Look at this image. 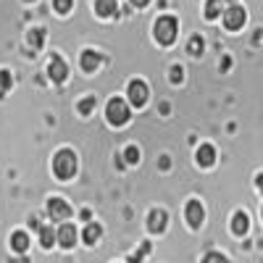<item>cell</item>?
<instances>
[{
    "label": "cell",
    "mask_w": 263,
    "mask_h": 263,
    "mask_svg": "<svg viewBox=\"0 0 263 263\" xmlns=\"http://www.w3.org/2000/svg\"><path fill=\"white\" fill-rule=\"evenodd\" d=\"M53 171L58 179H71L77 174V156L71 150H58L53 158Z\"/></svg>",
    "instance_id": "1"
},
{
    "label": "cell",
    "mask_w": 263,
    "mask_h": 263,
    "mask_svg": "<svg viewBox=\"0 0 263 263\" xmlns=\"http://www.w3.org/2000/svg\"><path fill=\"white\" fill-rule=\"evenodd\" d=\"M177 32H179V24L174 16H161L156 21V27H153V34H156V40L161 45H171V42L177 40Z\"/></svg>",
    "instance_id": "2"
},
{
    "label": "cell",
    "mask_w": 263,
    "mask_h": 263,
    "mask_svg": "<svg viewBox=\"0 0 263 263\" xmlns=\"http://www.w3.org/2000/svg\"><path fill=\"white\" fill-rule=\"evenodd\" d=\"M129 116H132L129 103H126V100H121V98H114L111 103H108V108H105V119L111 121L114 126L126 124V121H129Z\"/></svg>",
    "instance_id": "3"
},
{
    "label": "cell",
    "mask_w": 263,
    "mask_h": 263,
    "mask_svg": "<svg viewBox=\"0 0 263 263\" xmlns=\"http://www.w3.org/2000/svg\"><path fill=\"white\" fill-rule=\"evenodd\" d=\"M147 103V84L142 79H132L129 82V105L142 108Z\"/></svg>",
    "instance_id": "4"
},
{
    "label": "cell",
    "mask_w": 263,
    "mask_h": 263,
    "mask_svg": "<svg viewBox=\"0 0 263 263\" xmlns=\"http://www.w3.org/2000/svg\"><path fill=\"white\" fill-rule=\"evenodd\" d=\"M48 77H50L55 84L66 82V77H69V66H66V61H63L61 55H53V58H50V63H48Z\"/></svg>",
    "instance_id": "5"
},
{
    "label": "cell",
    "mask_w": 263,
    "mask_h": 263,
    "mask_svg": "<svg viewBox=\"0 0 263 263\" xmlns=\"http://www.w3.org/2000/svg\"><path fill=\"white\" fill-rule=\"evenodd\" d=\"M48 216L53 218V221H66V218L71 216V208L66 200H61V197H53V200L48 203Z\"/></svg>",
    "instance_id": "6"
},
{
    "label": "cell",
    "mask_w": 263,
    "mask_h": 263,
    "mask_svg": "<svg viewBox=\"0 0 263 263\" xmlns=\"http://www.w3.org/2000/svg\"><path fill=\"white\" fill-rule=\"evenodd\" d=\"M224 24H227V29H232V32H237L239 27L245 24V11L239 8V6H229L227 8V13H224Z\"/></svg>",
    "instance_id": "7"
},
{
    "label": "cell",
    "mask_w": 263,
    "mask_h": 263,
    "mask_svg": "<svg viewBox=\"0 0 263 263\" xmlns=\"http://www.w3.org/2000/svg\"><path fill=\"white\" fill-rule=\"evenodd\" d=\"M55 242H58L61 248H74V242H77V229H74L71 224H63V227L55 232Z\"/></svg>",
    "instance_id": "8"
},
{
    "label": "cell",
    "mask_w": 263,
    "mask_h": 263,
    "mask_svg": "<svg viewBox=\"0 0 263 263\" xmlns=\"http://www.w3.org/2000/svg\"><path fill=\"white\" fill-rule=\"evenodd\" d=\"M203 218H205L203 205L197 203V200H190V203H187V221H190V227H192V229H197V227L203 224Z\"/></svg>",
    "instance_id": "9"
},
{
    "label": "cell",
    "mask_w": 263,
    "mask_h": 263,
    "mask_svg": "<svg viewBox=\"0 0 263 263\" xmlns=\"http://www.w3.org/2000/svg\"><path fill=\"white\" fill-rule=\"evenodd\" d=\"M147 229L156 232V234H161V232L166 229V213H163V211H153L150 218H147Z\"/></svg>",
    "instance_id": "10"
},
{
    "label": "cell",
    "mask_w": 263,
    "mask_h": 263,
    "mask_svg": "<svg viewBox=\"0 0 263 263\" xmlns=\"http://www.w3.org/2000/svg\"><path fill=\"white\" fill-rule=\"evenodd\" d=\"M98 66H100V55H98V53H92V50H84V53H82V69H84L87 74H92Z\"/></svg>",
    "instance_id": "11"
},
{
    "label": "cell",
    "mask_w": 263,
    "mask_h": 263,
    "mask_svg": "<svg viewBox=\"0 0 263 263\" xmlns=\"http://www.w3.org/2000/svg\"><path fill=\"white\" fill-rule=\"evenodd\" d=\"M213 161H216V150L211 145H200V147H197V163H200V166H213Z\"/></svg>",
    "instance_id": "12"
},
{
    "label": "cell",
    "mask_w": 263,
    "mask_h": 263,
    "mask_svg": "<svg viewBox=\"0 0 263 263\" xmlns=\"http://www.w3.org/2000/svg\"><path fill=\"white\" fill-rule=\"evenodd\" d=\"M248 227H250L248 216H245V213H234V218H232V229H234V234L242 237V234L248 232Z\"/></svg>",
    "instance_id": "13"
},
{
    "label": "cell",
    "mask_w": 263,
    "mask_h": 263,
    "mask_svg": "<svg viewBox=\"0 0 263 263\" xmlns=\"http://www.w3.org/2000/svg\"><path fill=\"white\" fill-rule=\"evenodd\" d=\"M11 248H13L16 253H27V248H29V237H27L24 232H16V234L11 237Z\"/></svg>",
    "instance_id": "14"
},
{
    "label": "cell",
    "mask_w": 263,
    "mask_h": 263,
    "mask_svg": "<svg viewBox=\"0 0 263 263\" xmlns=\"http://www.w3.org/2000/svg\"><path fill=\"white\" fill-rule=\"evenodd\" d=\"M95 8L100 16H114L116 13V0H95Z\"/></svg>",
    "instance_id": "15"
},
{
    "label": "cell",
    "mask_w": 263,
    "mask_h": 263,
    "mask_svg": "<svg viewBox=\"0 0 263 263\" xmlns=\"http://www.w3.org/2000/svg\"><path fill=\"white\" fill-rule=\"evenodd\" d=\"M100 234H103V229H100L98 224H87V229H84V242H87V245H95L98 239H100Z\"/></svg>",
    "instance_id": "16"
},
{
    "label": "cell",
    "mask_w": 263,
    "mask_h": 263,
    "mask_svg": "<svg viewBox=\"0 0 263 263\" xmlns=\"http://www.w3.org/2000/svg\"><path fill=\"white\" fill-rule=\"evenodd\" d=\"M40 242H42V248H53V242H55L53 227H40Z\"/></svg>",
    "instance_id": "17"
},
{
    "label": "cell",
    "mask_w": 263,
    "mask_h": 263,
    "mask_svg": "<svg viewBox=\"0 0 263 263\" xmlns=\"http://www.w3.org/2000/svg\"><path fill=\"white\" fill-rule=\"evenodd\" d=\"M221 13V0H208L205 3V18H216Z\"/></svg>",
    "instance_id": "18"
},
{
    "label": "cell",
    "mask_w": 263,
    "mask_h": 263,
    "mask_svg": "<svg viewBox=\"0 0 263 263\" xmlns=\"http://www.w3.org/2000/svg\"><path fill=\"white\" fill-rule=\"evenodd\" d=\"M42 42H45V32H42V29H32L29 32V45L32 48H42Z\"/></svg>",
    "instance_id": "19"
},
{
    "label": "cell",
    "mask_w": 263,
    "mask_h": 263,
    "mask_svg": "<svg viewBox=\"0 0 263 263\" xmlns=\"http://www.w3.org/2000/svg\"><path fill=\"white\" fill-rule=\"evenodd\" d=\"M92 108H95V98H84V100L79 103V114L87 116V114H92Z\"/></svg>",
    "instance_id": "20"
},
{
    "label": "cell",
    "mask_w": 263,
    "mask_h": 263,
    "mask_svg": "<svg viewBox=\"0 0 263 263\" xmlns=\"http://www.w3.org/2000/svg\"><path fill=\"white\" fill-rule=\"evenodd\" d=\"M124 161H126V163H137V161H140V150H137L135 145L126 147V153H124Z\"/></svg>",
    "instance_id": "21"
},
{
    "label": "cell",
    "mask_w": 263,
    "mask_h": 263,
    "mask_svg": "<svg viewBox=\"0 0 263 263\" xmlns=\"http://www.w3.org/2000/svg\"><path fill=\"white\" fill-rule=\"evenodd\" d=\"M71 3H74V0H53L55 11H61V13H69L71 11Z\"/></svg>",
    "instance_id": "22"
},
{
    "label": "cell",
    "mask_w": 263,
    "mask_h": 263,
    "mask_svg": "<svg viewBox=\"0 0 263 263\" xmlns=\"http://www.w3.org/2000/svg\"><path fill=\"white\" fill-rule=\"evenodd\" d=\"M190 53H192V55L203 53V40H200V37H192V40H190Z\"/></svg>",
    "instance_id": "23"
},
{
    "label": "cell",
    "mask_w": 263,
    "mask_h": 263,
    "mask_svg": "<svg viewBox=\"0 0 263 263\" xmlns=\"http://www.w3.org/2000/svg\"><path fill=\"white\" fill-rule=\"evenodd\" d=\"M203 263H229L221 253H208L205 258H203Z\"/></svg>",
    "instance_id": "24"
},
{
    "label": "cell",
    "mask_w": 263,
    "mask_h": 263,
    "mask_svg": "<svg viewBox=\"0 0 263 263\" xmlns=\"http://www.w3.org/2000/svg\"><path fill=\"white\" fill-rule=\"evenodd\" d=\"M8 87H11V74L8 71H0V95H3Z\"/></svg>",
    "instance_id": "25"
},
{
    "label": "cell",
    "mask_w": 263,
    "mask_h": 263,
    "mask_svg": "<svg viewBox=\"0 0 263 263\" xmlns=\"http://www.w3.org/2000/svg\"><path fill=\"white\" fill-rule=\"evenodd\" d=\"M147 250H150V245L145 242L140 253H135V255H132V258H129V263H142V258H145V253H147Z\"/></svg>",
    "instance_id": "26"
},
{
    "label": "cell",
    "mask_w": 263,
    "mask_h": 263,
    "mask_svg": "<svg viewBox=\"0 0 263 263\" xmlns=\"http://www.w3.org/2000/svg\"><path fill=\"white\" fill-rule=\"evenodd\" d=\"M171 82H182V69H179V66H174V69H171Z\"/></svg>",
    "instance_id": "27"
},
{
    "label": "cell",
    "mask_w": 263,
    "mask_h": 263,
    "mask_svg": "<svg viewBox=\"0 0 263 263\" xmlns=\"http://www.w3.org/2000/svg\"><path fill=\"white\" fill-rule=\"evenodd\" d=\"M150 3V0H132V6H135V8H145Z\"/></svg>",
    "instance_id": "28"
}]
</instances>
